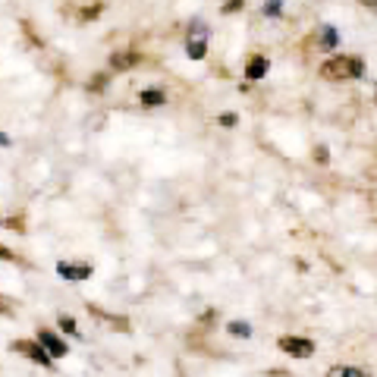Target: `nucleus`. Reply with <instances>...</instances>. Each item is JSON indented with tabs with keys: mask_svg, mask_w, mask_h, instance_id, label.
Masks as SVG:
<instances>
[{
	"mask_svg": "<svg viewBox=\"0 0 377 377\" xmlns=\"http://www.w3.org/2000/svg\"><path fill=\"white\" fill-rule=\"evenodd\" d=\"M324 45H327V47H336V32H333L330 25L324 29Z\"/></svg>",
	"mask_w": 377,
	"mask_h": 377,
	"instance_id": "12",
	"label": "nucleus"
},
{
	"mask_svg": "<svg viewBox=\"0 0 377 377\" xmlns=\"http://www.w3.org/2000/svg\"><path fill=\"white\" fill-rule=\"evenodd\" d=\"M38 343L47 349V355H67L69 349H67V343L60 340V336H54V333H47V330H41L38 333Z\"/></svg>",
	"mask_w": 377,
	"mask_h": 377,
	"instance_id": "4",
	"label": "nucleus"
},
{
	"mask_svg": "<svg viewBox=\"0 0 377 377\" xmlns=\"http://www.w3.org/2000/svg\"><path fill=\"white\" fill-rule=\"evenodd\" d=\"M60 324H63V330L76 333V324H73V318H60Z\"/></svg>",
	"mask_w": 377,
	"mask_h": 377,
	"instance_id": "13",
	"label": "nucleus"
},
{
	"mask_svg": "<svg viewBox=\"0 0 377 377\" xmlns=\"http://www.w3.org/2000/svg\"><path fill=\"white\" fill-rule=\"evenodd\" d=\"M189 57H192V60L205 57V29H201V25L195 29V38L189 41Z\"/></svg>",
	"mask_w": 377,
	"mask_h": 377,
	"instance_id": "7",
	"label": "nucleus"
},
{
	"mask_svg": "<svg viewBox=\"0 0 377 377\" xmlns=\"http://www.w3.org/2000/svg\"><path fill=\"white\" fill-rule=\"evenodd\" d=\"M57 274L67 277V280H85V277H91V267H85V264H63V261H60Z\"/></svg>",
	"mask_w": 377,
	"mask_h": 377,
	"instance_id": "5",
	"label": "nucleus"
},
{
	"mask_svg": "<svg viewBox=\"0 0 377 377\" xmlns=\"http://www.w3.org/2000/svg\"><path fill=\"white\" fill-rule=\"evenodd\" d=\"M229 333H236V336H249L251 327L242 324V321H233V324H229Z\"/></svg>",
	"mask_w": 377,
	"mask_h": 377,
	"instance_id": "11",
	"label": "nucleus"
},
{
	"mask_svg": "<svg viewBox=\"0 0 377 377\" xmlns=\"http://www.w3.org/2000/svg\"><path fill=\"white\" fill-rule=\"evenodd\" d=\"M220 123H223V126H233V123H236V117H233V113H223Z\"/></svg>",
	"mask_w": 377,
	"mask_h": 377,
	"instance_id": "14",
	"label": "nucleus"
},
{
	"mask_svg": "<svg viewBox=\"0 0 377 377\" xmlns=\"http://www.w3.org/2000/svg\"><path fill=\"white\" fill-rule=\"evenodd\" d=\"M327 377H368V374L358 371V368H330L327 371Z\"/></svg>",
	"mask_w": 377,
	"mask_h": 377,
	"instance_id": "9",
	"label": "nucleus"
},
{
	"mask_svg": "<svg viewBox=\"0 0 377 377\" xmlns=\"http://www.w3.org/2000/svg\"><path fill=\"white\" fill-rule=\"evenodd\" d=\"M0 258H10V251L3 249V245H0Z\"/></svg>",
	"mask_w": 377,
	"mask_h": 377,
	"instance_id": "15",
	"label": "nucleus"
},
{
	"mask_svg": "<svg viewBox=\"0 0 377 377\" xmlns=\"http://www.w3.org/2000/svg\"><path fill=\"white\" fill-rule=\"evenodd\" d=\"M267 69H271V60L267 57H251L249 67H245V76H249V79H264Z\"/></svg>",
	"mask_w": 377,
	"mask_h": 377,
	"instance_id": "6",
	"label": "nucleus"
},
{
	"mask_svg": "<svg viewBox=\"0 0 377 377\" xmlns=\"http://www.w3.org/2000/svg\"><path fill=\"white\" fill-rule=\"evenodd\" d=\"M362 69L365 67L358 57H333L321 67V76H327V79H358Z\"/></svg>",
	"mask_w": 377,
	"mask_h": 377,
	"instance_id": "1",
	"label": "nucleus"
},
{
	"mask_svg": "<svg viewBox=\"0 0 377 377\" xmlns=\"http://www.w3.org/2000/svg\"><path fill=\"white\" fill-rule=\"evenodd\" d=\"M135 63V54H119V57H113V67L117 69H126Z\"/></svg>",
	"mask_w": 377,
	"mask_h": 377,
	"instance_id": "10",
	"label": "nucleus"
},
{
	"mask_svg": "<svg viewBox=\"0 0 377 377\" xmlns=\"http://www.w3.org/2000/svg\"><path fill=\"white\" fill-rule=\"evenodd\" d=\"M280 349H283V352H289L293 358H308V355L315 352V343H311V340H302V336H283V340H280Z\"/></svg>",
	"mask_w": 377,
	"mask_h": 377,
	"instance_id": "2",
	"label": "nucleus"
},
{
	"mask_svg": "<svg viewBox=\"0 0 377 377\" xmlns=\"http://www.w3.org/2000/svg\"><path fill=\"white\" fill-rule=\"evenodd\" d=\"M16 349H19V352H25V355H29L32 362H38V365H51V355L45 352V346H41V343L19 340V343H16Z\"/></svg>",
	"mask_w": 377,
	"mask_h": 377,
	"instance_id": "3",
	"label": "nucleus"
},
{
	"mask_svg": "<svg viewBox=\"0 0 377 377\" xmlns=\"http://www.w3.org/2000/svg\"><path fill=\"white\" fill-rule=\"evenodd\" d=\"M167 98H163V91H155V89H148V91H141V104H148V107H157V104H163Z\"/></svg>",
	"mask_w": 377,
	"mask_h": 377,
	"instance_id": "8",
	"label": "nucleus"
}]
</instances>
